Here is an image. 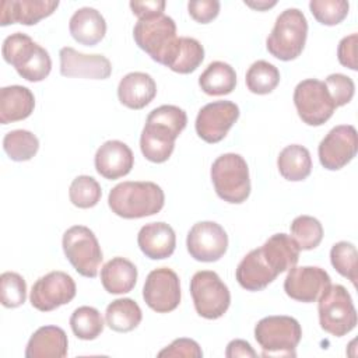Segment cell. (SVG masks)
Segmentation results:
<instances>
[{"label":"cell","instance_id":"6da1fadb","mask_svg":"<svg viewBox=\"0 0 358 358\" xmlns=\"http://www.w3.org/2000/svg\"><path fill=\"white\" fill-rule=\"evenodd\" d=\"M299 248L287 234L271 235L260 248L250 250L238 264L235 277L248 291H262L278 274L296 266Z\"/></svg>","mask_w":358,"mask_h":358},{"label":"cell","instance_id":"7a4b0ae2","mask_svg":"<svg viewBox=\"0 0 358 358\" xmlns=\"http://www.w3.org/2000/svg\"><path fill=\"white\" fill-rule=\"evenodd\" d=\"M187 116L175 105H161L152 109L140 136L143 155L155 164L168 161L175 148V140L185 130Z\"/></svg>","mask_w":358,"mask_h":358},{"label":"cell","instance_id":"3957f363","mask_svg":"<svg viewBox=\"0 0 358 358\" xmlns=\"http://www.w3.org/2000/svg\"><path fill=\"white\" fill-rule=\"evenodd\" d=\"M108 204L116 215L133 220L159 213L165 204L164 190L154 182H122L108 196Z\"/></svg>","mask_w":358,"mask_h":358},{"label":"cell","instance_id":"277c9868","mask_svg":"<svg viewBox=\"0 0 358 358\" xmlns=\"http://www.w3.org/2000/svg\"><path fill=\"white\" fill-rule=\"evenodd\" d=\"M1 53L3 59L27 81L39 83L52 70V60L48 50L24 32L8 35L3 42Z\"/></svg>","mask_w":358,"mask_h":358},{"label":"cell","instance_id":"5b68a950","mask_svg":"<svg viewBox=\"0 0 358 358\" xmlns=\"http://www.w3.org/2000/svg\"><path fill=\"white\" fill-rule=\"evenodd\" d=\"M306 36L308 21L305 14L298 8H287L277 17L266 39V48L275 59L289 62L302 53Z\"/></svg>","mask_w":358,"mask_h":358},{"label":"cell","instance_id":"8992f818","mask_svg":"<svg viewBox=\"0 0 358 358\" xmlns=\"http://www.w3.org/2000/svg\"><path fill=\"white\" fill-rule=\"evenodd\" d=\"M255 338L263 357H296L302 329L299 322L291 316H267L255 326Z\"/></svg>","mask_w":358,"mask_h":358},{"label":"cell","instance_id":"52a82bcc","mask_svg":"<svg viewBox=\"0 0 358 358\" xmlns=\"http://www.w3.org/2000/svg\"><path fill=\"white\" fill-rule=\"evenodd\" d=\"M133 38L141 50L164 66H168L179 39L175 21L165 14L138 20L133 28Z\"/></svg>","mask_w":358,"mask_h":358},{"label":"cell","instance_id":"ba28073f","mask_svg":"<svg viewBox=\"0 0 358 358\" xmlns=\"http://www.w3.org/2000/svg\"><path fill=\"white\" fill-rule=\"evenodd\" d=\"M210 175L215 193L224 201L231 204H241L249 197V168L242 155L235 152L220 155L213 162Z\"/></svg>","mask_w":358,"mask_h":358},{"label":"cell","instance_id":"9c48e42d","mask_svg":"<svg viewBox=\"0 0 358 358\" xmlns=\"http://www.w3.org/2000/svg\"><path fill=\"white\" fill-rule=\"evenodd\" d=\"M320 327L336 337H343L357 326V310L350 292L340 284L329 285L317 299Z\"/></svg>","mask_w":358,"mask_h":358},{"label":"cell","instance_id":"30bf717a","mask_svg":"<svg viewBox=\"0 0 358 358\" xmlns=\"http://www.w3.org/2000/svg\"><path fill=\"white\" fill-rule=\"evenodd\" d=\"M63 252L78 274L95 278L103 260V255L95 234L84 225H73L62 239Z\"/></svg>","mask_w":358,"mask_h":358},{"label":"cell","instance_id":"8fae6325","mask_svg":"<svg viewBox=\"0 0 358 358\" xmlns=\"http://www.w3.org/2000/svg\"><path fill=\"white\" fill-rule=\"evenodd\" d=\"M190 294L196 312L204 319H218L229 308L231 294L220 275L211 270L194 273L190 280Z\"/></svg>","mask_w":358,"mask_h":358},{"label":"cell","instance_id":"7c38bea8","mask_svg":"<svg viewBox=\"0 0 358 358\" xmlns=\"http://www.w3.org/2000/svg\"><path fill=\"white\" fill-rule=\"evenodd\" d=\"M294 105L298 116L309 126L324 124L336 109L324 83L317 78H306L298 83L294 90Z\"/></svg>","mask_w":358,"mask_h":358},{"label":"cell","instance_id":"4fadbf2b","mask_svg":"<svg viewBox=\"0 0 358 358\" xmlns=\"http://www.w3.org/2000/svg\"><path fill=\"white\" fill-rule=\"evenodd\" d=\"M77 288L71 275L64 271H50L35 281L31 289V305L41 312H50L69 303Z\"/></svg>","mask_w":358,"mask_h":358},{"label":"cell","instance_id":"5bb4252c","mask_svg":"<svg viewBox=\"0 0 358 358\" xmlns=\"http://www.w3.org/2000/svg\"><path fill=\"white\" fill-rule=\"evenodd\" d=\"M143 298L148 308L157 313L175 310L180 303V281L178 274L168 267L150 271L143 287Z\"/></svg>","mask_w":358,"mask_h":358},{"label":"cell","instance_id":"9a60e30c","mask_svg":"<svg viewBox=\"0 0 358 358\" xmlns=\"http://www.w3.org/2000/svg\"><path fill=\"white\" fill-rule=\"evenodd\" d=\"M189 255L204 263L220 260L228 249V235L225 229L214 221L196 222L186 238Z\"/></svg>","mask_w":358,"mask_h":358},{"label":"cell","instance_id":"2e32d148","mask_svg":"<svg viewBox=\"0 0 358 358\" xmlns=\"http://www.w3.org/2000/svg\"><path fill=\"white\" fill-rule=\"evenodd\" d=\"M358 150L357 130L351 124H340L333 127L317 147L319 161L329 171L344 168Z\"/></svg>","mask_w":358,"mask_h":358},{"label":"cell","instance_id":"e0dca14e","mask_svg":"<svg viewBox=\"0 0 358 358\" xmlns=\"http://www.w3.org/2000/svg\"><path fill=\"white\" fill-rule=\"evenodd\" d=\"M239 117V106L232 101H214L204 105L196 117V133L206 143L221 141Z\"/></svg>","mask_w":358,"mask_h":358},{"label":"cell","instance_id":"ac0fdd59","mask_svg":"<svg viewBox=\"0 0 358 358\" xmlns=\"http://www.w3.org/2000/svg\"><path fill=\"white\" fill-rule=\"evenodd\" d=\"M331 284V278L324 268L316 266L291 267L285 280V294L299 302H316L322 292Z\"/></svg>","mask_w":358,"mask_h":358},{"label":"cell","instance_id":"d6986e66","mask_svg":"<svg viewBox=\"0 0 358 358\" xmlns=\"http://www.w3.org/2000/svg\"><path fill=\"white\" fill-rule=\"evenodd\" d=\"M60 74L63 77H83L91 80H105L112 74V64L103 55H85L70 46L59 52Z\"/></svg>","mask_w":358,"mask_h":358},{"label":"cell","instance_id":"ffe728a7","mask_svg":"<svg viewBox=\"0 0 358 358\" xmlns=\"http://www.w3.org/2000/svg\"><path fill=\"white\" fill-rule=\"evenodd\" d=\"M59 7L55 0H3L0 3V25H35Z\"/></svg>","mask_w":358,"mask_h":358},{"label":"cell","instance_id":"44dd1931","mask_svg":"<svg viewBox=\"0 0 358 358\" xmlns=\"http://www.w3.org/2000/svg\"><path fill=\"white\" fill-rule=\"evenodd\" d=\"M95 169L105 179L115 180L126 176L133 165L134 155L130 147L119 140L105 141L95 154Z\"/></svg>","mask_w":358,"mask_h":358},{"label":"cell","instance_id":"7402d4cb","mask_svg":"<svg viewBox=\"0 0 358 358\" xmlns=\"http://www.w3.org/2000/svg\"><path fill=\"white\" fill-rule=\"evenodd\" d=\"M137 243L148 259L162 260L175 252L176 235L173 228L166 222H150L138 231Z\"/></svg>","mask_w":358,"mask_h":358},{"label":"cell","instance_id":"603a6c76","mask_svg":"<svg viewBox=\"0 0 358 358\" xmlns=\"http://www.w3.org/2000/svg\"><path fill=\"white\" fill-rule=\"evenodd\" d=\"M157 95L154 78L143 71L126 74L117 85V98L122 105L130 109H143Z\"/></svg>","mask_w":358,"mask_h":358},{"label":"cell","instance_id":"cb8c5ba5","mask_svg":"<svg viewBox=\"0 0 358 358\" xmlns=\"http://www.w3.org/2000/svg\"><path fill=\"white\" fill-rule=\"evenodd\" d=\"M69 340L62 327L42 326L29 338L27 358H64L67 355Z\"/></svg>","mask_w":358,"mask_h":358},{"label":"cell","instance_id":"d4e9b609","mask_svg":"<svg viewBox=\"0 0 358 358\" xmlns=\"http://www.w3.org/2000/svg\"><path fill=\"white\" fill-rule=\"evenodd\" d=\"M69 29L76 42L85 46H94L103 39L106 34V22L98 10L83 7L71 15Z\"/></svg>","mask_w":358,"mask_h":358},{"label":"cell","instance_id":"484cf974","mask_svg":"<svg viewBox=\"0 0 358 358\" xmlns=\"http://www.w3.org/2000/svg\"><path fill=\"white\" fill-rule=\"evenodd\" d=\"M35 96L22 85H8L0 90V123L8 124L24 120L34 112Z\"/></svg>","mask_w":358,"mask_h":358},{"label":"cell","instance_id":"4316f807","mask_svg":"<svg viewBox=\"0 0 358 358\" xmlns=\"http://www.w3.org/2000/svg\"><path fill=\"white\" fill-rule=\"evenodd\" d=\"M101 282L109 294L130 292L137 282V268L124 257H113L101 268Z\"/></svg>","mask_w":358,"mask_h":358},{"label":"cell","instance_id":"83f0119b","mask_svg":"<svg viewBox=\"0 0 358 358\" xmlns=\"http://www.w3.org/2000/svg\"><path fill=\"white\" fill-rule=\"evenodd\" d=\"M277 166L284 179L289 182H301L310 175V152L301 144L287 145L278 154Z\"/></svg>","mask_w":358,"mask_h":358},{"label":"cell","instance_id":"f1b7e54d","mask_svg":"<svg viewBox=\"0 0 358 358\" xmlns=\"http://www.w3.org/2000/svg\"><path fill=\"white\" fill-rule=\"evenodd\" d=\"M199 85L207 95H227L235 90L236 73L234 67L225 62H211L200 74Z\"/></svg>","mask_w":358,"mask_h":358},{"label":"cell","instance_id":"f546056e","mask_svg":"<svg viewBox=\"0 0 358 358\" xmlns=\"http://www.w3.org/2000/svg\"><path fill=\"white\" fill-rule=\"evenodd\" d=\"M143 319L138 303L131 298H119L112 301L105 310L106 324L119 333L134 330Z\"/></svg>","mask_w":358,"mask_h":358},{"label":"cell","instance_id":"4dcf8cb0","mask_svg":"<svg viewBox=\"0 0 358 358\" xmlns=\"http://www.w3.org/2000/svg\"><path fill=\"white\" fill-rule=\"evenodd\" d=\"M204 59V48L203 45L189 36H180L178 39L176 49L168 63L172 71L179 74H189L193 73Z\"/></svg>","mask_w":358,"mask_h":358},{"label":"cell","instance_id":"1f68e13d","mask_svg":"<svg viewBox=\"0 0 358 358\" xmlns=\"http://www.w3.org/2000/svg\"><path fill=\"white\" fill-rule=\"evenodd\" d=\"M3 148L13 161H29L39 150V140L29 130L17 129L4 136Z\"/></svg>","mask_w":358,"mask_h":358},{"label":"cell","instance_id":"d6a6232c","mask_svg":"<svg viewBox=\"0 0 358 358\" xmlns=\"http://www.w3.org/2000/svg\"><path fill=\"white\" fill-rule=\"evenodd\" d=\"M245 81L250 92L257 95H266L275 90V87L278 85L280 71L274 64L266 60H257L248 69Z\"/></svg>","mask_w":358,"mask_h":358},{"label":"cell","instance_id":"836d02e7","mask_svg":"<svg viewBox=\"0 0 358 358\" xmlns=\"http://www.w3.org/2000/svg\"><path fill=\"white\" fill-rule=\"evenodd\" d=\"M70 327L80 340H95L103 331V319L98 309L84 305L71 313Z\"/></svg>","mask_w":358,"mask_h":358},{"label":"cell","instance_id":"e575fe53","mask_svg":"<svg viewBox=\"0 0 358 358\" xmlns=\"http://www.w3.org/2000/svg\"><path fill=\"white\" fill-rule=\"evenodd\" d=\"M291 238L299 250H312L319 246L323 239V227L320 221L310 215H299L294 218L291 227Z\"/></svg>","mask_w":358,"mask_h":358},{"label":"cell","instance_id":"d590c367","mask_svg":"<svg viewBox=\"0 0 358 358\" xmlns=\"http://www.w3.org/2000/svg\"><path fill=\"white\" fill-rule=\"evenodd\" d=\"M102 196L99 183L88 175L77 176L69 189L70 201L78 208H91L98 204Z\"/></svg>","mask_w":358,"mask_h":358},{"label":"cell","instance_id":"8d00e7d4","mask_svg":"<svg viewBox=\"0 0 358 358\" xmlns=\"http://www.w3.org/2000/svg\"><path fill=\"white\" fill-rule=\"evenodd\" d=\"M357 248L354 243L341 241L331 246L330 262L338 274L348 278L354 285L357 284Z\"/></svg>","mask_w":358,"mask_h":358},{"label":"cell","instance_id":"74e56055","mask_svg":"<svg viewBox=\"0 0 358 358\" xmlns=\"http://www.w3.org/2000/svg\"><path fill=\"white\" fill-rule=\"evenodd\" d=\"M27 299V282L15 271L0 275V301L4 308H18Z\"/></svg>","mask_w":358,"mask_h":358},{"label":"cell","instance_id":"f35d334b","mask_svg":"<svg viewBox=\"0 0 358 358\" xmlns=\"http://www.w3.org/2000/svg\"><path fill=\"white\" fill-rule=\"evenodd\" d=\"M309 8L320 24L333 27L347 17L350 4L345 0H312Z\"/></svg>","mask_w":358,"mask_h":358},{"label":"cell","instance_id":"ab89813d","mask_svg":"<svg viewBox=\"0 0 358 358\" xmlns=\"http://www.w3.org/2000/svg\"><path fill=\"white\" fill-rule=\"evenodd\" d=\"M324 85L336 108L347 105L352 99L355 92L354 81L348 76L341 73H334L327 76Z\"/></svg>","mask_w":358,"mask_h":358},{"label":"cell","instance_id":"60d3db41","mask_svg":"<svg viewBox=\"0 0 358 358\" xmlns=\"http://www.w3.org/2000/svg\"><path fill=\"white\" fill-rule=\"evenodd\" d=\"M158 357H186L201 358L203 351L200 345L192 338H176L168 347L158 352Z\"/></svg>","mask_w":358,"mask_h":358},{"label":"cell","instance_id":"b9f144b4","mask_svg":"<svg viewBox=\"0 0 358 358\" xmlns=\"http://www.w3.org/2000/svg\"><path fill=\"white\" fill-rule=\"evenodd\" d=\"M187 10L190 17L194 21L200 24H208L218 15L220 1L218 0H192L187 3Z\"/></svg>","mask_w":358,"mask_h":358},{"label":"cell","instance_id":"7bdbcfd3","mask_svg":"<svg viewBox=\"0 0 358 358\" xmlns=\"http://www.w3.org/2000/svg\"><path fill=\"white\" fill-rule=\"evenodd\" d=\"M357 41L358 35L351 34L344 36L337 48V57L338 62L351 70H357Z\"/></svg>","mask_w":358,"mask_h":358},{"label":"cell","instance_id":"ee69618b","mask_svg":"<svg viewBox=\"0 0 358 358\" xmlns=\"http://www.w3.org/2000/svg\"><path fill=\"white\" fill-rule=\"evenodd\" d=\"M130 8L133 14L138 18H151L164 14L166 3L164 0H145V1H130Z\"/></svg>","mask_w":358,"mask_h":358},{"label":"cell","instance_id":"f6af8a7d","mask_svg":"<svg viewBox=\"0 0 358 358\" xmlns=\"http://www.w3.org/2000/svg\"><path fill=\"white\" fill-rule=\"evenodd\" d=\"M257 354L252 348V345L245 340H232L228 343L225 350L227 358H236V357H252L255 358Z\"/></svg>","mask_w":358,"mask_h":358},{"label":"cell","instance_id":"bcb514c9","mask_svg":"<svg viewBox=\"0 0 358 358\" xmlns=\"http://www.w3.org/2000/svg\"><path fill=\"white\" fill-rule=\"evenodd\" d=\"M245 4L246 6H249V7H252V8H256V10H266V8H270V7H273V6H275L277 4V1H257V3H253V1H245Z\"/></svg>","mask_w":358,"mask_h":358}]
</instances>
